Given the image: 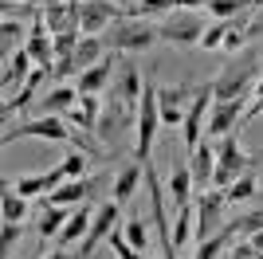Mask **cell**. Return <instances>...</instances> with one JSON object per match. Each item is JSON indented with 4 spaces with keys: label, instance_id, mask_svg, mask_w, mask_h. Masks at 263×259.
Wrapping results in <instances>:
<instances>
[{
    "label": "cell",
    "instance_id": "cell-1",
    "mask_svg": "<svg viewBox=\"0 0 263 259\" xmlns=\"http://www.w3.org/2000/svg\"><path fill=\"white\" fill-rule=\"evenodd\" d=\"M161 40L154 24L145 20H134V16H122V20L110 24V35H106V47L110 51H145Z\"/></svg>",
    "mask_w": 263,
    "mask_h": 259
},
{
    "label": "cell",
    "instance_id": "cell-2",
    "mask_svg": "<svg viewBox=\"0 0 263 259\" xmlns=\"http://www.w3.org/2000/svg\"><path fill=\"white\" fill-rule=\"evenodd\" d=\"M79 134H83V130H71L67 118H32V122H16V126H8L0 141L12 145V141H20V138H47V141H71V145H75Z\"/></svg>",
    "mask_w": 263,
    "mask_h": 259
},
{
    "label": "cell",
    "instance_id": "cell-3",
    "mask_svg": "<svg viewBox=\"0 0 263 259\" xmlns=\"http://www.w3.org/2000/svg\"><path fill=\"white\" fill-rule=\"evenodd\" d=\"M255 157H248V153L240 150V134H224L220 138V150H216V173H212V189H228L236 177H243V173L252 169Z\"/></svg>",
    "mask_w": 263,
    "mask_h": 259
},
{
    "label": "cell",
    "instance_id": "cell-4",
    "mask_svg": "<svg viewBox=\"0 0 263 259\" xmlns=\"http://www.w3.org/2000/svg\"><path fill=\"white\" fill-rule=\"evenodd\" d=\"M212 102H216V95H212V83L197 86V95H193V102H189V110H185V122H181V130H185V150H189V157H193V150L204 141L200 134H204V126H209Z\"/></svg>",
    "mask_w": 263,
    "mask_h": 259
},
{
    "label": "cell",
    "instance_id": "cell-5",
    "mask_svg": "<svg viewBox=\"0 0 263 259\" xmlns=\"http://www.w3.org/2000/svg\"><path fill=\"white\" fill-rule=\"evenodd\" d=\"M157 35H161L165 43H177V47H185V43H197L200 47V40H204V20H200L197 12L173 8L161 24H157Z\"/></svg>",
    "mask_w": 263,
    "mask_h": 259
},
{
    "label": "cell",
    "instance_id": "cell-6",
    "mask_svg": "<svg viewBox=\"0 0 263 259\" xmlns=\"http://www.w3.org/2000/svg\"><path fill=\"white\" fill-rule=\"evenodd\" d=\"M255 59L252 63H236V67H228L224 75L212 83V95H216V102H232V98H252V90H255Z\"/></svg>",
    "mask_w": 263,
    "mask_h": 259
},
{
    "label": "cell",
    "instance_id": "cell-7",
    "mask_svg": "<svg viewBox=\"0 0 263 259\" xmlns=\"http://www.w3.org/2000/svg\"><path fill=\"white\" fill-rule=\"evenodd\" d=\"M193 208H197V236L209 239V236H216L220 228H224V208H228V196H224V189H204V193H197Z\"/></svg>",
    "mask_w": 263,
    "mask_h": 259
},
{
    "label": "cell",
    "instance_id": "cell-8",
    "mask_svg": "<svg viewBox=\"0 0 263 259\" xmlns=\"http://www.w3.org/2000/svg\"><path fill=\"white\" fill-rule=\"evenodd\" d=\"M122 216V205L110 196V200H102L99 208H95V220H90V232L83 236V244H79V259H90L95 255V248H99L102 239H110V232H114V224H118Z\"/></svg>",
    "mask_w": 263,
    "mask_h": 259
},
{
    "label": "cell",
    "instance_id": "cell-9",
    "mask_svg": "<svg viewBox=\"0 0 263 259\" xmlns=\"http://www.w3.org/2000/svg\"><path fill=\"white\" fill-rule=\"evenodd\" d=\"M75 8H79V32L83 35L110 32V24L122 20V8L114 0H87V4H75Z\"/></svg>",
    "mask_w": 263,
    "mask_h": 259
},
{
    "label": "cell",
    "instance_id": "cell-10",
    "mask_svg": "<svg viewBox=\"0 0 263 259\" xmlns=\"http://www.w3.org/2000/svg\"><path fill=\"white\" fill-rule=\"evenodd\" d=\"M102 184H106V177H75V181H63L59 189H51L44 200H47V205H63V208H71V205H83V200H90V196L99 193Z\"/></svg>",
    "mask_w": 263,
    "mask_h": 259
},
{
    "label": "cell",
    "instance_id": "cell-11",
    "mask_svg": "<svg viewBox=\"0 0 263 259\" xmlns=\"http://www.w3.org/2000/svg\"><path fill=\"white\" fill-rule=\"evenodd\" d=\"M28 55L35 59V67H44V71H55V47H51V32H47L44 24V12L32 8V32H28Z\"/></svg>",
    "mask_w": 263,
    "mask_h": 259
},
{
    "label": "cell",
    "instance_id": "cell-12",
    "mask_svg": "<svg viewBox=\"0 0 263 259\" xmlns=\"http://www.w3.org/2000/svg\"><path fill=\"white\" fill-rule=\"evenodd\" d=\"M189 95H197V86H161L157 90V110H161V126H177V122H185V110L193 98Z\"/></svg>",
    "mask_w": 263,
    "mask_h": 259
},
{
    "label": "cell",
    "instance_id": "cell-13",
    "mask_svg": "<svg viewBox=\"0 0 263 259\" xmlns=\"http://www.w3.org/2000/svg\"><path fill=\"white\" fill-rule=\"evenodd\" d=\"M243 114H248V102H243V98H232V102H212L209 130H204V134H216V138H224V134H240Z\"/></svg>",
    "mask_w": 263,
    "mask_h": 259
},
{
    "label": "cell",
    "instance_id": "cell-14",
    "mask_svg": "<svg viewBox=\"0 0 263 259\" xmlns=\"http://www.w3.org/2000/svg\"><path fill=\"white\" fill-rule=\"evenodd\" d=\"M114 67H118V51H106L95 67H87V71L79 75L75 90H79V95H102V90H110V83H114Z\"/></svg>",
    "mask_w": 263,
    "mask_h": 259
},
{
    "label": "cell",
    "instance_id": "cell-15",
    "mask_svg": "<svg viewBox=\"0 0 263 259\" xmlns=\"http://www.w3.org/2000/svg\"><path fill=\"white\" fill-rule=\"evenodd\" d=\"M67 122L71 126H79L83 134H99V122H102V102L99 95H79L75 110L67 114Z\"/></svg>",
    "mask_w": 263,
    "mask_h": 259
},
{
    "label": "cell",
    "instance_id": "cell-16",
    "mask_svg": "<svg viewBox=\"0 0 263 259\" xmlns=\"http://www.w3.org/2000/svg\"><path fill=\"white\" fill-rule=\"evenodd\" d=\"M79 102V90L75 86H55V90H47L44 98H40V118H63V114H71Z\"/></svg>",
    "mask_w": 263,
    "mask_h": 259
},
{
    "label": "cell",
    "instance_id": "cell-17",
    "mask_svg": "<svg viewBox=\"0 0 263 259\" xmlns=\"http://www.w3.org/2000/svg\"><path fill=\"white\" fill-rule=\"evenodd\" d=\"M87 165H90V153H83V150L67 153L63 161H59L51 173H47V193H51V189H59L63 181H75V177H83V173H87Z\"/></svg>",
    "mask_w": 263,
    "mask_h": 259
},
{
    "label": "cell",
    "instance_id": "cell-18",
    "mask_svg": "<svg viewBox=\"0 0 263 259\" xmlns=\"http://www.w3.org/2000/svg\"><path fill=\"white\" fill-rule=\"evenodd\" d=\"M216 153H212L209 141H200L197 150H193V157H189V169H193V184H197V193H204V189H212V173H216Z\"/></svg>",
    "mask_w": 263,
    "mask_h": 259
},
{
    "label": "cell",
    "instance_id": "cell-19",
    "mask_svg": "<svg viewBox=\"0 0 263 259\" xmlns=\"http://www.w3.org/2000/svg\"><path fill=\"white\" fill-rule=\"evenodd\" d=\"M71 220V208L63 205H47L40 208V224H35V232H40V239H59V232H63V224Z\"/></svg>",
    "mask_w": 263,
    "mask_h": 259
},
{
    "label": "cell",
    "instance_id": "cell-20",
    "mask_svg": "<svg viewBox=\"0 0 263 259\" xmlns=\"http://www.w3.org/2000/svg\"><path fill=\"white\" fill-rule=\"evenodd\" d=\"M106 51H110V47H106V40H102V35H83V40H79V47H75V55H71V63H75V71L83 75V71H87V67H95Z\"/></svg>",
    "mask_w": 263,
    "mask_h": 259
},
{
    "label": "cell",
    "instance_id": "cell-21",
    "mask_svg": "<svg viewBox=\"0 0 263 259\" xmlns=\"http://www.w3.org/2000/svg\"><path fill=\"white\" fill-rule=\"evenodd\" d=\"M142 181H145V165H138V161L126 165V169L114 177V200L126 208V205L134 200V193H138V184H142Z\"/></svg>",
    "mask_w": 263,
    "mask_h": 259
},
{
    "label": "cell",
    "instance_id": "cell-22",
    "mask_svg": "<svg viewBox=\"0 0 263 259\" xmlns=\"http://www.w3.org/2000/svg\"><path fill=\"white\" fill-rule=\"evenodd\" d=\"M90 220H95V208L83 200V205L71 212V220L63 224V232H59V248H71L79 236H87V232H90Z\"/></svg>",
    "mask_w": 263,
    "mask_h": 259
},
{
    "label": "cell",
    "instance_id": "cell-23",
    "mask_svg": "<svg viewBox=\"0 0 263 259\" xmlns=\"http://www.w3.org/2000/svg\"><path fill=\"white\" fill-rule=\"evenodd\" d=\"M193 169L189 165H177L173 169V177H169V184H165V193L173 196V208H185V205H193Z\"/></svg>",
    "mask_w": 263,
    "mask_h": 259
},
{
    "label": "cell",
    "instance_id": "cell-24",
    "mask_svg": "<svg viewBox=\"0 0 263 259\" xmlns=\"http://www.w3.org/2000/svg\"><path fill=\"white\" fill-rule=\"evenodd\" d=\"M232 239H236V224L228 220V224L220 228L216 236L200 239V248H197V255H193V259H216V255H224V251L232 248Z\"/></svg>",
    "mask_w": 263,
    "mask_h": 259
},
{
    "label": "cell",
    "instance_id": "cell-25",
    "mask_svg": "<svg viewBox=\"0 0 263 259\" xmlns=\"http://www.w3.org/2000/svg\"><path fill=\"white\" fill-rule=\"evenodd\" d=\"M0 208H4V220L8 224H20L24 216H28V196L16 193V184L4 181V193H0Z\"/></svg>",
    "mask_w": 263,
    "mask_h": 259
},
{
    "label": "cell",
    "instance_id": "cell-26",
    "mask_svg": "<svg viewBox=\"0 0 263 259\" xmlns=\"http://www.w3.org/2000/svg\"><path fill=\"white\" fill-rule=\"evenodd\" d=\"M44 83H47V71H44V67H35L32 75H28V83H24V90H20V95L4 102V114H12V110H24L28 102H35V90H40Z\"/></svg>",
    "mask_w": 263,
    "mask_h": 259
},
{
    "label": "cell",
    "instance_id": "cell-27",
    "mask_svg": "<svg viewBox=\"0 0 263 259\" xmlns=\"http://www.w3.org/2000/svg\"><path fill=\"white\" fill-rule=\"evenodd\" d=\"M28 67H35V59L28 55V47H16V55L8 59V67H4V86H12V83H28Z\"/></svg>",
    "mask_w": 263,
    "mask_h": 259
},
{
    "label": "cell",
    "instance_id": "cell-28",
    "mask_svg": "<svg viewBox=\"0 0 263 259\" xmlns=\"http://www.w3.org/2000/svg\"><path fill=\"white\" fill-rule=\"evenodd\" d=\"M197 232V208L185 205V208H177V224H173V248L181 251L189 244V236Z\"/></svg>",
    "mask_w": 263,
    "mask_h": 259
},
{
    "label": "cell",
    "instance_id": "cell-29",
    "mask_svg": "<svg viewBox=\"0 0 263 259\" xmlns=\"http://www.w3.org/2000/svg\"><path fill=\"white\" fill-rule=\"evenodd\" d=\"M177 0H138V4H126L122 16H134V20H145V16H157V12H173Z\"/></svg>",
    "mask_w": 263,
    "mask_h": 259
},
{
    "label": "cell",
    "instance_id": "cell-30",
    "mask_svg": "<svg viewBox=\"0 0 263 259\" xmlns=\"http://www.w3.org/2000/svg\"><path fill=\"white\" fill-rule=\"evenodd\" d=\"M224 196H228V205H243V200H252V196H255V177H252V173L236 177V181L224 189Z\"/></svg>",
    "mask_w": 263,
    "mask_h": 259
},
{
    "label": "cell",
    "instance_id": "cell-31",
    "mask_svg": "<svg viewBox=\"0 0 263 259\" xmlns=\"http://www.w3.org/2000/svg\"><path fill=\"white\" fill-rule=\"evenodd\" d=\"M122 232H126V239H130L138 251H145V239H149V224H145V216H142V212H134L130 220H126V228H122Z\"/></svg>",
    "mask_w": 263,
    "mask_h": 259
},
{
    "label": "cell",
    "instance_id": "cell-32",
    "mask_svg": "<svg viewBox=\"0 0 263 259\" xmlns=\"http://www.w3.org/2000/svg\"><path fill=\"white\" fill-rule=\"evenodd\" d=\"M20 236H24V228H20V224H8V220H4V228H0V259H12V251H16Z\"/></svg>",
    "mask_w": 263,
    "mask_h": 259
},
{
    "label": "cell",
    "instance_id": "cell-33",
    "mask_svg": "<svg viewBox=\"0 0 263 259\" xmlns=\"http://www.w3.org/2000/svg\"><path fill=\"white\" fill-rule=\"evenodd\" d=\"M232 224H236V236H248V239H252L255 232H263V208H255V212H248V216H236Z\"/></svg>",
    "mask_w": 263,
    "mask_h": 259
},
{
    "label": "cell",
    "instance_id": "cell-34",
    "mask_svg": "<svg viewBox=\"0 0 263 259\" xmlns=\"http://www.w3.org/2000/svg\"><path fill=\"white\" fill-rule=\"evenodd\" d=\"M16 193H20V196H40V193H47V173L20 177V181H16Z\"/></svg>",
    "mask_w": 263,
    "mask_h": 259
},
{
    "label": "cell",
    "instance_id": "cell-35",
    "mask_svg": "<svg viewBox=\"0 0 263 259\" xmlns=\"http://www.w3.org/2000/svg\"><path fill=\"white\" fill-rule=\"evenodd\" d=\"M255 255H259V248H255L252 239H236L228 248V259H255Z\"/></svg>",
    "mask_w": 263,
    "mask_h": 259
},
{
    "label": "cell",
    "instance_id": "cell-36",
    "mask_svg": "<svg viewBox=\"0 0 263 259\" xmlns=\"http://www.w3.org/2000/svg\"><path fill=\"white\" fill-rule=\"evenodd\" d=\"M252 98H255V102H252V106H248V114H243V122H240V126H252V122H255V114H259V110H263V79H259V83H255Z\"/></svg>",
    "mask_w": 263,
    "mask_h": 259
},
{
    "label": "cell",
    "instance_id": "cell-37",
    "mask_svg": "<svg viewBox=\"0 0 263 259\" xmlns=\"http://www.w3.org/2000/svg\"><path fill=\"white\" fill-rule=\"evenodd\" d=\"M20 32H24V28H20V24H16V20H4V51H8L12 35H20Z\"/></svg>",
    "mask_w": 263,
    "mask_h": 259
},
{
    "label": "cell",
    "instance_id": "cell-38",
    "mask_svg": "<svg viewBox=\"0 0 263 259\" xmlns=\"http://www.w3.org/2000/svg\"><path fill=\"white\" fill-rule=\"evenodd\" d=\"M200 4H204V8H209V0H177V8H181V12H197Z\"/></svg>",
    "mask_w": 263,
    "mask_h": 259
},
{
    "label": "cell",
    "instance_id": "cell-39",
    "mask_svg": "<svg viewBox=\"0 0 263 259\" xmlns=\"http://www.w3.org/2000/svg\"><path fill=\"white\" fill-rule=\"evenodd\" d=\"M40 259H79V255H71L67 248H59V251H51V255H40Z\"/></svg>",
    "mask_w": 263,
    "mask_h": 259
},
{
    "label": "cell",
    "instance_id": "cell-40",
    "mask_svg": "<svg viewBox=\"0 0 263 259\" xmlns=\"http://www.w3.org/2000/svg\"><path fill=\"white\" fill-rule=\"evenodd\" d=\"M252 244H255V248L263 251V232H255V236H252Z\"/></svg>",
    "mask_w": 263,
    "mask_h": 259
},
{
    "label": "cell",
    "instance_id": "cell-41",
    "mask_svg": "<svg viewBox=\"0 0 263 259\" xmlns=\"http://www.w3.org/2000/svg\"><path fill=\"white\" fill-rule=\"evenodd\" d=\"M16 4H32V8H35V0H16Z\"/></svg>",
    "mask_w": 263,
    "mask_h": 259
},
{
    "label": "cell",
    "instance_id": "cell-42",
    "mask_svg": "<svg viewBox=\"0 0 263 259\" xmlns=\"http://www.w3.org/2000/svg\"><path fill=\"white\" fill-rule=\"evenodd\" d=\"M142 259H157V255H145V251H142Z\"/></svg>",
    "mask_w": 263,
    "mask_h": 259
},
{
    "label": "cell",
    "instance_id": "cell-43",
    "mask_svg": "<svg viewBox=\"0 0 263 259\" xmlns=\"http://www.w3.org/2000/svg\"><path fill=\"white\" fill-rule=\"evenodd\" d=\"M71 4H87V0H71Z\"/></svg>",
    "mask_w": 263,
    "mask_h": 259
},
{
    "label": "cell",
    "instance_id": "cell-44",
    "mask_svg": "<svg viewBox=\"0 0 263 259\" xmlns=\"http://www.w3.org/2000/svg\"><path fill=\"white\" fill-rule=\"evenodd\" d=\"M255 259H263V251H259V255H255Z\"/></svg>",
    "mask_w": 263,
    "mask_h": 259
}]
</instances>
